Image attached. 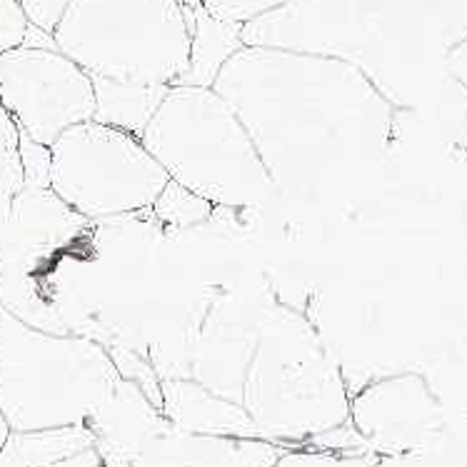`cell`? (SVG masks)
Listing matches in <instances>:
<instances>
[{"mask_svg": "<svg viewBox=\"0 0 467 467\" xmlns=\"http://www.w3.org/2000/svg\"><path fill=\"white\" fill-rule=\"evenodd\" d=\"M213 90L225 98L280 198L325 202L382 162L395 110L378 88L337 57L243 46Z\"/></svg>", "mask_w": 467, "mask_h": 467, "instance_id": "obj_1", "label": "cell"}, {"mask_svg": "<svg viewBox=\"0 0 467 467\" xmlns=\"http://www.w3.org/2000/svg\"><path fill=\"white\" fill-rule=\"evenodd\" d=\"M245 46L337 57L392 108L415 110L445 78L467 38V0H293L243 26Z\"/></svg>", "mask_w": 467, "mask_h": 467, "instance_id": "obj_2", "label": "cell"}, {"mask_svg": "<svg viewBox=\"0 0 467 467\" xmlns=\"http://www.w3.org/2000/svg\"><path fill=\"white\" fill-rule=\"evenodd\" d=\"M240 405L267 440L283 445L350 420V392L333 353L306 317L277 306L255 320Z\"/></svg>", "mask_w": 467, "mask_h": 467, "instance_id": "obj_3", "label": "cell"}, {"mask_svg": "<svg viewBox=\"0 0 467 467\" xmlns=\"http://www.w3.org/2000/svg\"><path fill=\"white\" fill-rule=\"evenodd\" d=\"M140 140L171 181L215 208H253L277 195L248 130L213 88L171 86Z\"/></svg>", "mask_w": 467, "mask_h": 467, "instance_id": "obj_4", "label": "cell"}, {"mask_svg": "<svg viewBox=\"0 0 467 467\" xmlns=\"http://www.w3.org/2000/svg\"><path fill=\"white\" fill-rule=\"evenodd\" d=\"M120 375L90 335H53L0 307V412L10 430L88 425Z\"/></svg>", "mask_w": 467, "mask_h": 467, "instance_id": "obj_5", "label": "cell"}, {"mask_svg": "<svg viewBox=\"0 0 467 467\" xmlns=\"http://www.w3.org/2000/svg\"><path fill=\"white\" fill-rule=\"evenodd\" d=\"M53 38L90 78L125 83L178 86L191 57L178 0H73Z\"/></svg>", "mask_w": 467, "mask_h": 467, "instance_id": "obj_6", "label": "cell"}, {"mask_svg": "<svg viewBox=\"0 0 467 467\" xmlns=\"http://www.w3.org/2000/svg\"><path fill=\"white\" fill-rule=\"evenodd\" d=\"M50 155V191L93 223L150 208L171 181L140 138L98 120L73 125Z\"/></svg>", "mask_w": 467, "mask_h": 467, "instance_id": "obj_7", "label": "cell"}, {"mask_svg": "<svg viewBox=\"0 0 467 467\" xmlns=\"http://www.w3.org/2000/svg\"><path fill=\"white\" fill-rule=\"evenodd\" d=\"M0 105L20 133L53 145L73 125L93 120V80L60 50L20 48L0 56Z\"/></svg>", "mask_w": 467, "mask_h": 467, "instance_id": "obj_8", "label": "cell"}, {"mask_svg": "<svg viewBox=\"0 0 467 467\" xmlns=\"http://www.w3.org/2000/svg\"><path fill=\"white\" fill-rule=\"evenodd\" d=\"M350 425L372 452L405 455L428 445L442 428V408L425 378L400 372L350 398Z\"/></svg>", "mask_w": 467, "mask_h": 467, "instance_id": "obj_9", "label": "cell"}, {"mask_svg": "<svg viewBox=\"0 0 467 467\" xmlns=\"http://www.w3.org/2000/svg\"><path fill=\"white\" fill-rule=\"evenodd\" d=\"M88 425L96 432L100 458L133 462L171 422L135 382L120 378L113 395L88 420Z\"/></svg>", "mask_w": 467, "mask_h": 467, "instance_id": "obj_10", "label": "cell"}, {"mask_svg": "<svg viewBox=\"0 0 467 467\" xmlns=\"http://www.w3.org/2000/svg\"><path fill=\"white\" fill-rule=\"evenodd\" d=\"M145 450L165 467H275L287 445L265 438L195 435L168 425Z\"/></svg>", "mask_w": 467, "mask_h": 467, "instance_id": "obj_11", "label": "cell"}, {"mask_svg": "<svg viewBox=\"0 0 467 467\" xmlns=\"http://www.w3.org/2000/svg\"><path fill=\"white\" fill-rule=\"evenodd\" d=\"M161 395L162 415L172 428L182 430V432L265 438L240 402L223 398L192 378L161 380Z\"/></svg>", "mask_w": 467, "mask_h": 467, "instance_id": "obj_12", "label": "cell"}, {"mask_svg": "<svg viewBox=\"0 0 467 467\" xmlns=\"http://www.w3.org/2000/svg\"><path fill=\"white\" fill-rule=\"evenodd\" d=\"M93 220L83 218L50 188H23L10 202L0 245L66 248L86 235Z\"/></svg>", "mask_w": 467, "mask_h": 467, "instance_id": "obj_13", "label": "cell"}, {"mask_svg": "<svg viewBox=\"0 0 467 467\" xmlns=\"http://www.w3.org/2000/svg\"><path fill=\"white\" fill-rule=\"evenodd\" d=\"M185 13L191 28V57H188V70L182 73L178 86L213 88L223 66L245 46L240 36L243 26L215 18L202 5L185 8Z\"/></svg>", "mask_w": 467, "mask_h": 467, "instance_id": "obj_14", "label": "cell"}, {"mask_svg": "<svg viewBox=\"0 0 467 467\" xmlns=\"http://www.w3.org/2000/svg\"><path fill=\"white\" fill-rule=\"evenodd\" d=\"M96 90V113L93 120L123 133L140 138L150 125L153 115L168 96L171 86L165 83H125L110 78H90Z\"/></svg>", "mask_w": 467, "mask_h": 467, "instance_id": "obj_15", "label": "cell"}, {"mask_svg": "<svg viewBox=\"0 0 467 467\" xmlns=\"http://www.w3.org/2000/svg\"><path fill=\"white\" fill-rule=\"evenodd\" d=\"M90 445H96V432L90 425L10 430L0 445V467H50Z\"/></svg>", "mask_w": 467, "mask_h": 467, "instance_id": "obj_16", "label": "cell"}, {"mask_svg": "<svg viewBox=\"0 0 467 467\" xmlns=\"http://www.w3.org/2000/svg\"><path fill=\"white\" fill-rule=\"evenodd\" d=\"M410 113H418L422 123L442 140L452 145L467 143V88L452 76L445 78V83Z\"/></svg>", "mask_w": 467, "mask_h": 467, "instance_id": "obj_17", "label": "cell"}, {"mask_svg": "<svg viewBox=\"0 0 467 467\" xmlns=\"http://www.w3.org/2000/svg\"><path fill=\"white\" fill-rule=\"evenodd\" d=\"M150 208H153L155 218L165 225H171L172 230H188L192 225L205 223L213 215L215 205L188 191V188H182L181 182L168 181V185L162 188V192L155 198Z\"/></svg>", "mask_w": 467, "mask_h": 467, "instance_id": "obj_18", "label": "cell"}, {"mask_svg": "<svg viewBox=\"0 0 467 467\" xmlns=\"http://www.w3.org/2000/svg\"><path fill=\"white\" fill-rule=\"evenodd\" d=\"M26 188L20 165V128L0 105V192L16 198Z\"/></svg>", "mask_w": 467, "mask_h": 467, "instance_id": "obj_19", "label": "cell"}, {"mask_svg": "<svg viewBox=\"0 0 467 467\" xmlns=\"http://www.w3.org/2000/svg\"><path fill=\"white\" fill-rule=\"evenodd\" d=\"M275 467H375L370 452H337V450H290L287 448Z\"/></svg>", "mask_w": 467, "mask_h": 467, "instance_id": "obj_20", "label": "cell"}, {"mask_svg": "<svg viewBox=\"0 0 467 467\" xmlns=\"http://www.w3.org/2000/svg\"><path fill=\"white\" fill-rule=\"evenodd\" d=\"M110 358H113V365L118 375L123 378V380L135 382L140 390L150 398V400L161 408L162 405V395H161V378H158V372H155L153 363H148L145 358H140L133 350H125L120 345H113L110 350Z\"/></svg>", "mask_w": 467, "mask_h": 467, "instance_id": "obj_21", "label": "cell"}, {"mask_svg": "<svg viewBox=\"0 0 467 467\" xmlns=\"http://www.w3.org/2000/svg\"><path fill=\"white\" fill-rule=\"evenodd\" d=\"M287 3H293V0H201V5L210 16L228 20V23H240V26L283 8Z\"/></svg>", "mask_w": 467, "mask_h": 467, "instance_id": "obj_22", "label": "cell"}, {"mask_svg": "<svg viewBox=\"0 0 467 467\" xmlns=\"http://www.w3.org/2000/svg\"><path fill=\"white\" fill-rule=\"evenodd\" d=\"M20 165H23L26 188H50V168H53L50 145H43L30 135L20 133Z\"/></svg>", "mask_w": 467, "mask_h": 467, "instance_id": "obj_23", "label": "cell"}, {"mask_svg": "<svg viewBox=\"0 0 467 467\" xmlns=\"http://www.w3.org/2000/svg\"><path fill=\"white\" fill-rule=\"evenodd\" d=\"M30 20L20 0H0V56L26 43Z\"/></svg>", "mask_w": 467, "mask_h": 467, "instance_id": "obj_24", "label": "cell"}, {"mask_svg": "<svg viewBox=\"0 0 467 467\" xmlns=\"http://www.w3.org/2000/svg\"><path fill=\"white\" fill-rule=\"evenodd\" d=\"M70 3L73 0H20L30 26L46 30V33H56L57 23L63 20Z\"/></svg>", "mask_w": 467, "mask_h": 467, "instance_id": "obj_25", "label": "cell"}, {"mask_svg": "<svg viewBox=\"0 0 467 467\" xmlns=\"http://www.w3.org/2000/svg\"><path fill=\"white\" fill-rule=\"evenodd\" d=\"M445 70L458 80L460 86L467 88V38L460 40L458 46L450 50L448 60H445Z\"/></svg>", "mask_w": 467, "mask_h": 467, "instance_id": "obj_26", "label": "cell"}, {"mask_svg": "<svg viewBox=\"0 0 467 467\" xmlns=\"http://www.w3.org/2000/svg\"><path fill=\"white\" fill-rule=\"evenodd\" d=\"M50 467H105V462L96 445H90V448L80 450L76 455H67V458L57 460Z\"/></svg>", "mask_w": 467, "mask_h": 467, "instance_id": "obj_27", "label": "cell"}, {"mask_svg": "<svg viewBox=\"0 0 467 467\" xmlns=\"http://www.w3.org/2000/svg\"><path fill=\"white\" fill-rule=\"evenodd\" d=\"M26 48H38V50H57V43L53 38V33H46V30L36 28V26H28V33H26Z\"/></svg>", "mask_w": 467, "mask_h": 467, "instance_id": "obj_28", "label": "cell"}, {"mask_svg": "<svg viewBox=\"0 0 467 467\" xmlns=\"http://www.w3.org/2000/svg\"><path fill=\"white\" fill-rule=\"evenodd\" d=\"M8 432H10L8 422H5V418H3V412H0V445L5 442V438H8Z\"/></svg>", "mask_w": 467, "mask_h": 467, "instance_id": "obj_29", "label": "cell"}, {"mask_svg": "<svg viewBox=\"0 0 467 467\" xmlns=\"http://www.w3.org/2000/svg\"><path fill=\"white\" fill-rule=\"evenodd\" d=\"M182 8H195V5H201V0H178Z\"/></svg>", "mask_w": 467, "mask_h": 467, "instance_id": "obj_30", "label": "cell"}]
</instances>
